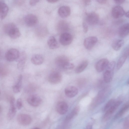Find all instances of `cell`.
Returning a JSON list of instances; mask_svg holds the SVG:
<instances>
[{
    "mask_svg": "<svg viewBox=\"0 0 129 129\" xmlns=\"http://www.w3.org/2000/svg\"><path fill=\"white\" fill-rule=\"evenodd\" d=\"M57 31L61 34L67 32L69 29V25L66 21L61 20L58 23L57 26Z\"/></svg>",
    "mask_w": 129,
    "mask_h": 129,
    "instance_id": "cell-21",
    "label": "cell"
},
{
    "mask_svg": "<svg viewBox=\"0 0 129 129\" xmlns=\"http://www.w3.org/2000/svg\"><path fill=\"white\" fill-rule=\"evenodd\" d=\"M80 110V107L79 106H77L75 107L67 115L65 118V120L68 121L72 119L78 114Z\"/></svg>",
    "mask_w": 129,
    "mask_h": 129,
    "instance_id": "cell-30",
    "label": "cell"
},
{
    "mask_svg": "<svg viewBox=\"0 0 129 129\" xmlns=\"http://www.w3.org/2000/svg\"><path fill=\"white\" fill-rule=\"evenodd\" d=\"M96 1L100 4H104L106 2L107 0H96Z\"/></svg>",
    "mask_w": 129,
    "mask_h": 129,
    "instance_id": "cell-41",
    "label": "cell"
},
{
    "mask_svg": "<svg viewBox=\"0 0 129 129\" xmlns=\"http://www.w3.org/2000/svg\"><path fill=\"white\" fill-rule=\"evenodd\" d=\"M109 89L108 87H106L100 91L99 92L95 100V102L97 103H102L107 97Z\"/></svg>",
    "mask_w": 129,
    "mask_h": 129,
    "instance_id": "cell-14",
    "label": "cell"
},
{
    "mask_svg": "<svg viewBox=\"0 0 129 129\" xmlns=\"http://www.w3.org/2000/svg\"><path fill=\"white\" fill-rule=\"evenodd\" d=\"M122 102L120 101L115 102L113 105L106 111V112L103 117V120L104 121L108 120Z\"/></svg>",
    "mask_w": 129,
    "mask_h": 129,
    "instance_id": "cell-2",
    "label": "cell"
},
{
    "mask_svg": "<svg viewBox=\"0 0 129 129\" xmlns=\"http://www.w3.org/2000/svg\"><path fill=\"white\" fill-rule=\"evenodd\" d=\"M88 64V61L85 60L82 61L76 67L75 69V72L77 74L81 73L86 68Z\"/></svg>",
    "mask_w": 129,
    "mask_h": 129,
    "instance_id": "cell-27",
    "label": "cell"
},
{
    "mask_svg": "<svg viewBox=\"0 0 129 129\" xmlns=\"http://www.w3.org/2000/svg\"><path fill=\"white\" fill-rule=\"evenodd\" d=\"M24 21L26 24L29 27H32L36 25L38 22L37 17L35 15L29 14L24 17Z\"/></svg>",
    "mask_w": 129,
    "mask_h": 129,
    "instance_id": "cell-15",
    "label": "cell"
},
{
    "mask_svg": "<svg viewBox=\"0 0 129 129\" xmlns=\"http://www.w3.org/2000/svg\"></svg>",
    "mask_w": 129,
    "mask_h": 129,
    "instance_id": "cell-47",
    "label": "cell"
},
{
    "mask_svg": "<svg viewBox=\"0 0 129 129\" xmlns=\"http://www.w3.org/2000/svg\"><path fill=\"white\" fill-rule=\"evenodd\" d=\"M16 107L18 110L21 109L22 107V102L21 99L19 98L17 99L16 103Z\"/></svg>",
    "mask_w": 129,
    "mask_h": 129,
    "instance_id": "cell-36",
    "label": "cell"
},
{
    "mask_svg": "<svg viewBox=\"0 0 129 129\" xmlns=\"http://www.w3.org/2000/svg\"><path fill=\"white\" fill-rule=\"evenodd\" d=\"M129 107L128 103L125 104L115 115L114 119H117L122 117L128 110Z\"/></svg>",
    "mask_w": 129,
    "mask_h": 129,
    "instance_id": "cell-28",
    "label": "cell"
},
{
    "mask_svg": "<svg viewBox=\"0 0 129 129\" xmlns=\"http://www.w3.org/2000/svg\"><path fill=\"white\" fill-rule=\"evenodd\" d=\"M129 127V120L128 118L126 119L123 124V127L125 129H128Z\"/></svg>",
    "mask_w": 129,
    "mask_h": 129,
    "instance_id": "cell-37",
    "label": "cell"
},
{
    "mask_svg": "<svg viewBox=\"0 0 129 129\" xmlns=\"http://www.w3.org/2000/svg\"><path fill=\"white\" fill-rule=\"evenodd\" d=\"M49 2L51 3H53L58 1V0H47Z\"/></svg>",
    "mask_w": 129,
    "mask_h": 129,
    "instance_id": "cell-42",
    "label": "cell"
},
{
    "mask_svg": "<svg viewBox=\"0 0 129 129\" xmlns=\"http://www.w3.org/2000/svg\"><path fill=\"white\" fill-rule=\"evenodd\" d=\"M59 16L62 18H66L68 17L71 14L70 8L67 6H63L60 7L58 10Z\"/></svg>",
    "mask_w": 129,
    "mask_h": 129,
    "instance_id": "cell-19",
    "label": "cell"
},
{
    "mask_svg": "<svg viewBox=\"0 0 129 129\" xmlns=\"http://www.w3.org/2000/svg\"><path fill=\"white\" fill-rule=\"evenodd\" d=\"M74 67V64L70 62L67 63L64 67L63 69L65 70H72Z\"/></svg>",
    "mask_w": 129,
    "mask_h": 129,
    "instance_id": "cell-34",
    "label": "cell"
},
{
    "mask_svg": "<svg viewBox=\"0 0 129 129\" xmlns=\"http://www.w3.org/2000/svg\"><path fill=\"white\" fill-rule=\"evenodd\" d=\"M44 58L41 54H37L33 55L31 57V61L33 64L36 65H40L43 62Z\"/></svg>",
    "mask_w": 129,
    "mask_h": 129,
    "instance_id": "cell-24",
    "label": "cell"
},
{
    "mask_svg": "<svg viewBox=\"0 0 129 129\" xmlns=\"http://www.w3.org/2000/svg\"><path fill=\"white\" fill-rule=\"evenodd\" d=\"M124 41L121 39H117L114 40L112 44V47L115 50H119L124 44Z\"/></svg>",
    "mask_w": 129,
    "mask_h": 129,
    "instance_id": "cell-26",
    "label": "cell"
},
{
    "mask_svg": "<svg viewBox=\"0 0 129 129\" xmlns=\"http://www.w3.org/2000/svg\"><path fill=\"white\" fill-rule=\"evenodd\" d=\"M73 40V37L70 33L65 32L61 34L59 38L60 43L63 45L67 46L70 44Z\"/></svg>",
    "mask_w": 129,
    "mask_h": 129,
    "instance_id": "cell-6",
    "label": "cell"
},
{
    "mask_svg": "<svg viewBox=\"0 0 129 129\" xmlns=\"http://www.w3.org/2000/svg\"><path fill=\"white\" fill-rule=\"evenodd\" d=\"M2 108L1 106L0 105V113L2 112Z\"/></svg>",
    "mask_w": 129,
    "mask_h": 129,
    "instance_id": "cell-45",
    "label": "cell"
},
{
    "mask_svg": "<svg viewBox=\"0 0 129 129\" xmlns=\"http://www.w3.org/2000/svg\"><path fill=\"white\" fill-rule=\"evenodd\" d=\"M26 58V56L25 52H22L18 58L17 60L18 61L17 67L18 69L21 70H23Z\"/></svg>",
    "mask_w": 129,
    "mask_h": 129,
    "instance_id": "cell-20",
    "label": "cell"
},
{
    "mask_svg": "<svg viewBox=\"0 0 129 129\" xmlns=\"http://www.w3.org/2000/svg\"><path fill=\"white\" fill-rule=\"evenodd\" d=\"M86 127L87 129H91L92 128V126L91 125H87Z\"/></svg>",
    "mask_w": 129,
    "mask_h": 129,
    "instance_id": "cell-43",
    "label": "cell"
},
{
    "mask_svg": "<svg viewBox=\"0 0 129 129\" xmlns=\"http://www.w3.org/2000/svg\"><path fill=\"white\" fill-rule=\"evenodd\" d=\"M62 78V75L60 72L54 71L50 73L48 79L50 83L52 84H56L61 82Z\"/></svg>",
    "mask_w": 129,
    "mask_h": 129,
    "instance_id": "cell-7",
    "label": "cell"
},
{
    "mask_svg": "<svg viewBox=\"0 0 129 129\" xmlns=\"http://www.w3.org/2000/svg\"><path fill=\"white\" fill-rule=\"evenodd\" d=\"M28 103L31 106L33 107H37L41 104L42 100L38 95L32 94L29 96L27 100Z\"/></svg>",
    "mask_w": 129,
    "mask_h": 129,
    "instance_id": "cell-12",
    "label": "cell"
},
{
    "mask_svg": "<svg viewBox=\"0 0 129 129\" xmlns=\"http://www.w3.org/2000/svg\"><path fill=\"white\" fill-rule=\"evenodd\" d=\"M56 109L57 112L59 114H64L68 110V106L67 104L65 102H60L57 103Z\"/></svg>",
    "mask_w": 129,
    "mask_h": 129,
    "instance_id": "cell-18",
    "label": "cell"
},
{
    "mask_svg": "<svg viewBox=\"0 0 129 129\" xmlns=\"http://www.w3.org/2000/svg\"><path fill=\"white\" fill-rule=\"evenodd\" d=\"M47 44L51 49H55L58 48L59 44L55 38L53 36H50L48 39Z\"/></svg>",
    "mask_w": 129,
    "mask_h": 129,
    "instance_id": "cell-25",
    "label": "cell"
},
{
    "mask_svg": "<svg viewBox=\"0 0 129 129\" xmlns=\"http://www.w3.org/2000/svg\"><path fill=\"white\" fill-rule=\"evenodd\" d=\"M7 72L6 69L4 67H0V76H4L7 75Z\"/></svg>",
    "mask_w": 129,
    "mask_h": 129,
    "instance_id": "cell-35",
    "label": "cell"
},
{
    "mask_svg": "<svg viewBox=\"0 0 129 129\" xmlns=\"http://www.w3.org/2000/svg\"><path fill=\"white\" fill-rule=\"evenodd\" d=\"M40 0H30L29 4L31 6H35L38 2Z\"/></svg>",
    "mask_w": 129,
    "mask_h": 129,
    "instance_id": "cell-39",
    "label": "cell"
},
{
    "mask_svg": "<svg viewBox=\"0 0 129 129\" xmlns=\"http://www.w3.org/2000/svg\"><path fill=\"white\" fill-rule=\"evenodd\" d=\"M15 99L13 96H11L10 99V107L7 114V117L10 120L12 119L15 116L16 110L15 105Z\"/></svg>",
    "mask_w": 129,
    "mask_h": 129,
    "instance_id": "cell-8",
    "label": "cell"
},
{
    "mask_svg": "<svg viewBox=\"0 0 129 129\" xmlns=\"http://www.w3.org/2000/svg\"><path fill=\"white\" fill-rule=\"evenodd\" d=\"M82 26L84 32L85 33H87L88 30V26L87 24L85 22H83Z\"/></svg>",
    "mask_w": 129,
    "mask_h": 129,
    "instance_id": "cell-38",
    "label": "cell"
},
{
    "mask_svg": "<svg viewBox=\"0 0 129 129\" xmlns=\"http://www.w3.org/2000/svg\"><path fill=\"white\" fill-rule=\"evenodd\" d=\"M15 27H16L15 25L13 23H10L6 24L4 27V31L6 33L8 34L11 29Z\"/></svg>",
    "mask_w": 129,
    "mask_h": 129,
    "instance_id": "cell-32",
    "label": "cell"
},
{
    "mask_svg": "<svg viewBox=\"0 0 129 129\" xmlns=\"http://www.w3.org/2000/svg\"><path fill=\"white\" fill-rule=\"evenodd\" d=\"M17 120L20 124L25 126L29 124L31 122L32 119L29 115L25 114H20L17 116Z\"/></svg>",
    "mask_w": 129,
    "mask_h": 129,
    "instance_id": "cell-5",
    "label": "cell"
},
{
    "mask_svg": "<svg viewBox=\"0 0 129 129\" xmlns=\"http://www.w3.org/2000/svg\"><path fill=\"white\" fill-rule=\"evenodd\" d=\"M8 35L11 38L15 39L19 37L20 36L21 34L19 29L16 26L11 29Z\"/></svg>",
    "mask_w": 129,
    "mask_h": 129,
    "instance_id": "cell-31",
    "label": "cell"
},
{
    "mask_svg": "<svg viewBox=\"0 0 129 129\" xmlns=\"http://www.w3.org/2000/svg\"><path fill=\"white\" fill-rule=\"evenodd\" d=\"M1 92L0 90V94H1Z\"/></svg>",
    "mask_w": 129,
    "mask_h": 129,
    "instance_id": "cell-46",
    "label": "cell"
},
{
    "mask_svg": "<svg viewBox=\"0 0 129 129\" xmlns=\"http://www.w3.org/2000/svg\"><path fill=\"white\" fill-rule=\"evenodd\" d=\"M69 62L68 58L64 55L59 56L55 59L56 65L58 67L63 69L64 66Z\"/></svg>",
    "mask_w": 129,
    "mask_h": 129,
    "instance_id": "cell-13",
    "label": "cell"
},
{
    "mask_svg": "<svg viewBox=\"0 0 129 129\" xmlns=\"http://www.w3.org/2000/svg\"><path fill=\"white\" fill-rule=\"evenodd\" d=\"M22 79V76L20 75L18 77L17 82L13 86V91L15 93H17L19 92L21 90Z\"/></svg>",
    "mask_w": 129,
    "mask_h": 129,
    "instance_id": "cell-29",
    "label": "cell"
},
{
    "mask_svg": "<svg viewBox=\"0 0 129 129\" xmlns=\"http://www.w3.org/2000/svg\"><path fill=\"white\" fill-rule=\"evenodd\" d=\"M114 1L117 4H121L123 3L125 0H114Z\"/></svg>",
    "mask_w": 129,
    "mask_h": 129,
    "instance_id": "cell-40",
    "label": "cell"
},
{
    "mask_svg": "<svg viewBox=\"0 0 129 129\" xmlns=\"http://www.w3.org/2000/svg\"><path fill=\"white\" fill-rule=\"evenodd\" d=\"M115 101L114 100L111 99L109 100L106 104L104 107V111H106L113 105Z\"/></svg>",
    "mask_w": 129,
    "mask_h": 129,
    "instance_id": "cell-33",
    "label": "cell"
},
{
    "mask_svg": "<svg viewBox=\"0 0 129 129\" xmlns=\"http://www.w3.org/2000/svg\"><path fill=\"white\" fill-rule=\"evenodd\" d=\"M78 90L75 87L69 86L67 87L65 89L64 93L67 97L70 98L75 96L78 93Z\"/></svg>",
    "mask_w": 129,
    "mask_h": 129,
    "instance_id": "cell-17",
    "label": "cell"
},
{
    "mask_svg": "<svg viewBox=\"0 0 129 129\" xmlns=\"http://www.w3.org/2000/svg\"><path fill=\"white\" fill-rule=\"evenodd\" d=\"M129 25L128 23H126L122 25L119 28L118 34L121 38L127 36L129 34Z\"/></svg>",
    "mask_w": 129,
    "mask_h": 129,
    "instance_id": "cell-22",
    "label": "cell"
},
{
    "mask_svg": "<svg viewBox=\"0 0 129 129\" xmlns=\"http://www.w3.org/2000/svg\"><path fill=\"white\" fill-rule=\"evenodd\" d=\"M97 38L95 36H90L86 38L84 41V45L87 50L92 49L98 41Z\"/></svg>",
    "mask_w": 129,
    "mask_h": 129,
    "instance_id": "cell-9",
    "label": "cell"
},
{
    "mask_svg": "<svg viewBox=\"0 0 129 129\" xmlns=\"http://www.w3.org/2000/svg\"><path fill=\"white\" fill-rule=\"evenodd\" d=\"M19 51L14 48L8 50L5 53V57L8 61H12L17 60L20 55Z\"/></svg>",
    "mask_w": 129,
    "mask_h": 129,
    "instance_id": "cell-3",
    "label": "cell"
},
{
    "mask_svg": "<svg viewBox=\"0 0 129 129\" xmlns=\"http://www.w3.org/2000/svg\"><path fill=\"white\" fill-rule=\"evenodd\" d=\"M115 65L116 63L114 61H112L109 63L106 68V70L103 74L104 80L106 83H109L112 80Z\"/></svg>",
    "mask_w": 129,
    "mask_h": 129,
    "instance_id": "cell-1",
    "label": "cell"
},
{
    "mask_svg": "<svg viewBox=\"0 0 129 129\" xmlns=\"http://www.w3.org/2000/svg\"><path fill=\"white\" fill-rule=\"evenodd\" d=\"M99 20L98 15L94 12H91L87 14L86 18V22L90 25L96 24L98 22Z\"/></svg>",
    "mask_w": 129,
    "mask_h": 129,
    "instance_id": "cell-10",
    "label": "cell"
},
{
    "mask_svg": "<svg viewBox=\"0 0 129 129\" xmlns=\"http://www.w3.org/2000/svg\"><path fill=\"white\" fill-rule=\"evenodd\" d=\"M129 47L127 46L122 52L116 64V69L119 70L122 66L129 55Z\"/></svg>",
    "mask_w": 129,
    "mask_h": 129,
    "instance_id": "cell-4",
    "label": "cell"
},
{
    "mask_svg": "<svg viewBox=\"0 0 129 129\" xmlns=\"http://www.w3.org/2000/svg\"><path fill=\"white\" fill-rule=\"evenodd\" d=\"M124 15L126 17L128 18V11L126 12H125Z\"/></svg>",
    "mask_w": 129,
    "mask_h": 129,
    "instance_id": "cell-44",
    "label": "cell"
},
{
    "mask_svg": "<svg viewBox=\"0 0 129 129\" xmlns=\"http://www.w3.org/2000/svg\"><path fill=\"white\" fill-rule=\"evenodd\" d=\"M125 12L122 7L118 6H115L112 8V14L114 18L118 19L123 16Z\"/></svg>",
    "mask_w": 129,
    "mask_h": 129,
    "instance_id": "cell-16",
    "label": "cell"
},
{
    "mask_svg": "<svg viewBox=\"0 0 129 129\" xmlns=\"http://www.w3.org/2000/svg\"><path fill=\"white\" fill-rule=\"evenodd\" d=\"M7 5L3 2H0V19H3L6 16L8 11Z\"/></svg>",
    "mask_w": 129,
    "mask_h": 129,
    "instance_id": "cell-23",
    "label": "cell"
},
{
    "mask_svg": "<svg viewBox=\"0 0 129 129\" xmlns=\"http://www.w3.org/2000/svg\"><path fill=\"white\" fill-rule=\"evenodd\" d=\"M108 60L106 58H103L99 60L96 63L95 68L98 72H101L104 70L109 63Z\"/></svg>",
    "mask_w": 129,
    "mask_h": 129,
    "instance_id": "cell-11",
    "label": "cell"
}]
</instances>
